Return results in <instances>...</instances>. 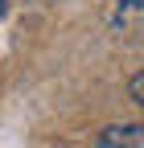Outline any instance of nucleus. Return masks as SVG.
<instances>
[{
	"label": "nucleus",
	"mask_w": 144,
	"mask_h": 148,
	"mask_svg": "<svg viewBox=\"0 0 144 148\" xmlns=\"http://www.w3.org/2000/svg\"><path fill=\"white\" fill-rule=\"evenodd\" d=\"M128 99L144 107V70H140V74H132V78H128Z\"/></svg>",
	"instance_id": "nucleus-2"
},
{
	"label": "nucleus",
	"mask_w": 144,
	"mask_h": 148,
	"mask_svg": "<svg viewBox=\"0 0 144 148\" xmlns=\"http://www.w3.org/2000/svg\"><path fill=\"white\" fill-rule=\"evenodd\" d=\"M4 12H8V0H0V16H4Z\"/></svg>",
	"instance_id": "nucleus-3"
},
{
	"label": "nucleus",
	"mask_w": 144,
	"mask_h": 148,
	"mask_svg": "<svg viewBox=\"0 0 144 148\" xmlns=\"http://www.w3.org/2000/svg\"><path fill=\"white\" fill-rule=\"evenodd\" d=\"M91 148H144V123H107L95 132Z\"/></svg>",
	"instance_id": "nucleus-1"
}]
</instances>
